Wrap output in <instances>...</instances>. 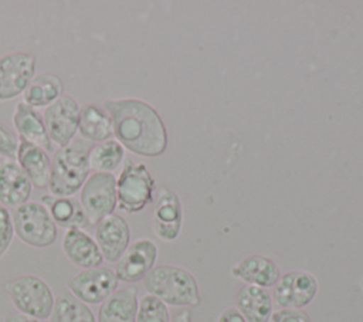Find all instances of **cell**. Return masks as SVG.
I'll use <instances>...</instances> for the list:
<instances>
[{
	"label": "cell",
	"instance_id": "13",
	"mask_svg": "<svg viewBox=\"0 0 363 322\" xmlns=\"http://www.w3.org/2000/svg\"><path fill=\"white\" fill-rule=\"evenodd\" d=\"M183 221V209L179 196L162 186L157 190L152 216L155 234L163 241H173L179 237Z\"/></svg>",
	"mask_w": 363,
	"mask_h": 322
},
{
	"label": "cell",
	"instance_id": "3",
	"mask_svg": "<svg viewBox=\"0 0 363 322\" xmlns=\"http://www.w3.org/2000/svg\"><path fill=\"white\" fill-rule=\"evenodd\" d=\"M147 294L172 306H197L199 285L194 277L176 265H156L142 279Z\"/></svg>",
	"mask_w": 363,
	"mask_h": 322
},
{
	"label": "cell",
	"instance_id": "5",
	"mask_svg": "<svg viewBox=\"0 0 363 322\" xmlns=\"http://www.w3.org/2000/svg\"><path fill=\"white\" fill-rule=\"evenodd\" d=\"M6 291L20 313L40 321L50 318L55 298L43 278L33 274L21 275L9 282Z\"/></svg>",
	"mask_w": 363,
	"mask_h": 322
},
{
	"label": "cell",
	"instance_id": "33",
	"mask_svg": "<svg viewBox=\"0 0 363 322\" xmlns=\"http://www.w3.org/2000/svg\"><path fill=\"white\" fill-rule=\"evenodd\" d=\"M169 322H191V313L189 309H182L174 313Z\"/></svg>",
	"mask_w": 363,
	"mask_h": 322
},
{
	"label": "cell",
	"instance_id": "27",
	"mask_svg": "<svg viewBox=\"0 0 363 322\" xmlns=\"http://www.w3.org/2000/svg\"><path fill=\"white\" fill-rule=\"evenodd\" d=\"M167 305L159 298L146 294L138 302L136 322H169Z\"/></svg>",
	"mask_w": 363,
	"mask_h": 322
},
{
	"label": "cell",
	"instance_id": "25",
	"mask_svg": "<svg viewBox=\"0 0 363 322\" xmlns=\"http://www.w3.org/2000/svg\"><path fill=\"white\" fill-rule=\"evenodd\" d=\"M50 322H96L91 308L71 292H62L55 298Z\"/></svg>",
	"mask_w": 363,
	"mask_h": 322
},
{
	"label": "cell",
	"instance_id": "24",
	"mask_svg": "<svg viewBox=\"0 0 363 322\" xmlns=\"http://www.w3.org/2000/svg\"><path fill=\"white\" fill-rule=\"evenodd\" d=\"M62 91L64 84L58 75L50 72L38 74L23 92V102L35 109L47 108L62 95Z\"/></svg>",
	"mask_w": 363,
	"mask_h": 322
},
{
	"label": "cell",
	"instance_id": "18",
	"mask_svg": "<svg viewBox=\"0 0 363 322\" xmlns=\"http://www.w3.org/2000/svg\"><path fill=\"white\" fill-rule=\"evenodd\" d=\"M18 150L16 162L24 170L30 179L33 187L48 189L50 174H51V157L50 153L43 148L18 139Z\"/></svg>",
	"mask_w": 363,
	"mask_h": 322
},
{
	"label": "cell",
	"instance_id": "1",
	"mask_svg": "<svg viewBox=\"0 0 363 322\" xmlns=\"http://www.w3.org/2000/svg\"><path fill=\"white\" fill-rule=\"evenodd\" d=\"M102 106L112 119L113 138L129 152L155 157L167 148V131L159 112L138 98H109Z\"/></svg>",
	"mask_w": 363,
	"mask_h": 322
},
{
	"label": "cell",
	"instance_id": "30",
	"mask_svg": "<svg viewBox=\"0 0 363 322\" xmlns=\"http://www.w3.org/2000/svg\"><path fill=\"white\" fill-rule=\"evenodd\" d=\"M272 322H312L302 309H278L271 315Z\"/></svg>",
	"mask_w": 363,
	"mask_h": 322
},
{
	"label": "cell",
	"instance_id": "15",
	"mask_svg": "<svg viewBox=\"0 0 363 322\" xmlns=\"http://www.w3.org/2000/svg\"><path fill=\"white\" fill-rule=\"evenodd\" d=\"M33 184L16 160L6 159L0 163V204L16 209L30 200Z\"/></svg>",
	"mask_w": 363,
	"mask_h": 322
},
{
	"label": "cell",
	"instance_id": "29",
	"mask_svg": "<svg viewBox=\"0 0 363 322\" xmlns=\"http://www.w3.org/2000/svg\"><path fill=\"white\" fill-rule=\"evenodd\" d=\"M18 138L9 126L0 122V156L16 160L18 150Z\"/></svg>",
	"mask_w": 363,
	"mask_h": 322
},
{
	"label": "cell",
	"instance_id": "20",
	"mask_svg": "<svg viewBox=\"0 0 363 322\" xmlns=\"http://www.w3.org/2000/svg\"><path fill=\"white\" fill-rule=\"evenodd\" d=\"M41 204L48 210L57 227H62L65 230H84L89 226V220L79 203V199L72 196H54L50 193L41 196Z\"/></svg>",
	"mask_w": 363,
	"mask_h": 322
},
{
	"label": "cell",
	"instance_id": "6",
	"mask_svg": "<svg viewBox=\"0 0 363 322\" xmlns=\"http://www.w3.org/2000/svg\"><path fill=\"white\" fill-rule=\"evenodd\" d=\"M11 218L14 235L30 247L45 248L57 240V226L40 201H27L16 207Z\"/></svg>",
	"mask_w": 363,
	"mask_h": 322
},
{
	"label": "cell",
	"instance_id": "16",
	"mask_svg": "<svg viewBox=\"0 0 363 322\" xmlns=\"http://www.w3.org/2000/svg\"><path fill=\"white\" fill-rule=\"evenodd\" d=\"M11 122L18 135V139L34 143L48 153H54L57 150L55 145L48 138L44 118L35 108H31L23 101L17 102Z\"/></svg>",
	"mask_w": 363,
	"mask_h": 322
},
{
	"label": "cell",
	"instance_id": "26",
	"mask_svg": "<svg viewBox=\"0 0 363 322\" xmlns=\"http://www.w3.org/2000/svg\"><path fill=\"white\" fill-rule=\"evenodd\" d=\"M123 159L125 148L116 139L94 143L88 156L91 170L102 173H113L121 166Z\"/></svg>",
	"mask_w": 363,
	"mask_h": 322
},
{
	"label": "cell",
	"instance_id": "8",
	"mask_svg": "<svg viewBox=\"0 0 363 322\" xmlns=\"http://www.w3.org/2000/svg\"><path fill=\"white\" fill-rule=\"evenodd\" d=\"M37 58L31 52L11 51L0 57V102L21 95L35 77Z\"/></svg>",
	"mask_w": 363,
	"mask_h": 322
},
{
	"label": "cell",
	"instance_id": "21",
	"mask_svg": "<svg viewBox=\"0 0 363 322\" xmlns=\"http://www.w3.org/2000/svg\"><path fill=\"white\" fill-rule=\"evenodd\" d=\"M138 302L135 287L118 288L99 304L96 322H136Z\"/></svg>",
	"mask_w": 363,
	"mask_h": 322
},
{
	"label": "cell",
	"instance_id": "7",
	"mask_svg": "<svg viewBox=\"0 0 363 322\" xmlns=\"http://www.w3.org/2000/svg\"><path fill=\"white\" fill-rule=\"evenodd\" d=\"M79 203L89 224L99 223L118 206L116 177L113 173L92 172L79 191Z\"/></svg>",
	"mask_w": 363,
	"mask_h": 322
},
{
	"label": "cell",
	"instance_id": "28",
	"mask_svg": "<svg viewBox=\"0 0 363 322\" xmlns=\"http://www.w3.org/2000/svg\"><path fill=\"white\" fill-rule=\"evenodd\" d=\"M13 237H14V227H13L11 214L9 209L0 204V258L9 250L13 241Z\"/></svg>",
	"mask_w": 363,
	"mask_h": 322
},
{
	"label": "cell",
	"instance_id": "2",
	"mask_svg": "<svg viewBox=\"0 0 363 322\" xmlns=\"http://www.w3.org/2000/svg\"><path fill=\"white\" fill-rule=\"evenodd\" d=\"M92 143L81 138L58 148L51 159L48 190L54 196H74L91 174L88 162Z\"/></svg>",
	"mask_w": 363,
	"mask_h": 322
},
{
	"label": "cell",
	"instance_id": "12",
	"mask_svg": "<svg viewBox=\"0 0 363 322\" xmlns=\"http://www.w3.org/2000/svg\"><path fill=\"white\" fill-rule=\"evenodd\" d=\"M157 247L150 238H139L128 245L116 261L115 275L122 282H138L155 267Z\"/></svg>",
	"mask_w": 363,
	"mask_h": 322
},
{
	"label": "cell",
	"instance_id": "22",
	"mask_svg": "<svg viewBox=\"0 0 363 322\" xmlns=\"http://www.w3.org/2000/svg\"><path fill=\"white\" fill-rule=\"evenodd\" d=\"M78 132L81 139L99 143L113 138L112 119L106 109L98 104H85L79 109Z\"/></svg>",
	"mask_w": 363,
	"mask_h": 322
},
{
	"label": "cell",
	"instance_id": "17",
	"mask_svg": "<svg viewBox=\"0 0 363 322\" xmlns=\"http://www.w3.org/2000/svg\"><path fill=\"white\" fill-rule=\"evenodd\" d=\"M61 247L68 261L82 270L99 267L104 261L95 238L81 228L65 230Z\"/></svg>",
	"mask_w": 363,
	"mask_h": 322
},
{
	"label": "cell",
	"instance_id": "9",
	"mask_svg": "<svg viewBox=\"0 0 363 322\" xmlns=\"http://www.w3.org/2000/svg\"><path fill=\"white\" fill-rule=\"evenodd\" d=\"M115 271L108 267L85 268L68 279V291L86 305H99L118 289Z\"/></svg>",
	"mask_w": 363,
	"mask_h": 322
},
{
	"label": "cell",
	"instance_id": "32",
	"mask_svg": "<svg viewBox=\"0 0 363 322\" xmlns=\"http://www.w3.org/2000/svg\"><path fill=\"white\" fill-rule=\"evenodd\" d=\"M4 322H41L40 319H35V318H30V316H26L23 313H13V315H9L6 318Z\"/></svg>",
	"mask_w": 363,
	"mask_h": 322
},
{
	"label": "cell",
	"instance_id": "19",
	"mask_svg": "<svg viewBox=\"0 0 363 322\" xmlns=\"http://www.w3.org/2000/svg\"><path fill=\"white\" fill-rule=\"evenodd\" d=\"M231 274L248 285L261 288L274 287L281 277L278 265L271 258L258 254L240 260L231 268Z\"/></svg>",
	"mask_w": 363,
	"mask_h": 322
},
{
	"label": "cell",
	"instance_id": "11",
	"mask_svg": "<svg viewBox=\"0 0 363 322\" xmlns=\"http://www.w3.org/2000/svg\"><path fill=\"white\" fill-rule=\"evenodd\" d=\"M318 292L316 278L305 271H291L279 277L272 289V299L281 309H302Z\"/></svg>",
	"mask_w": 363,
	"mask_h": 322
},
{
	"label": "cell",
	"instance_id": "14",
	"mask_svg": "<svg viewBox=\"0 0 363 322\" xmlns=\"http://www.w3.org/2000/svg\"><path fill=\"white\" fill-rule=\"evenodd\" d=\"M95 241L105 261L116 262L130 244L128 221L116 213L104 217L95 224Z\"/></svg>",
	"mask_w": 363,
	"mask_h": 322
},
{
	"label": "cell",
	"instance_id": "4",
	"mask_svg": "<svg viewBox=\"0 0 363 322\" xmlns=\"http://www.w3.org/2000/svg\"><path fill=\"white\" fill-rule=\"evenodd\" d=\"M155 179L146 165L130 157L116 177L118 207L126 213H138L153 201Z\"/></svg>",
	"mask_w": 363,
	"mask_h": 322
},
{
	"label": "cell",
	"instance_id": "31",
	"mask_svg": "<svg viewBox=\"0 0 363 322\" xmlns=\"http://www.w3.org/2000/svg\"><path fill=\"white\" fill-rule=\"evenodd\" d=\"M217 322H247L237 308H227L221 312Z\"/></svg>",
	"mask_w": 363,
	"mask_h": 322
},
{
	"label": "cell",
	"instance_id": "23",
	"mask_svg": "<svg viewBox=\"0 0 363 322\" xmlns=\"http://www.w3.org/2000/svg\"><path fill=\"white\" fill-rule=\"evenodd\" d=\"M235 305L247 322H268L271 319L272 296L267 288L245 284L237 292Z\"/></svg>",
	"mask_w": 363,
	"mask_h": 322
},
{
	"label": "cell",
	"instance_id": "10",
	"mask_svg": "<svg viewBox=\"0 0 363 322\" xmlns=\"http://www.w3.org/2000/svg\"><path fill=\"white\" fill-rule=\"evenodd\" d=\"M79 104L72 95H61L44 111V123L50 140L58 146H67L78 132Z\"/></svg>",
	"mask_w": 363,
	"mask_h": 322
}]
</instances>
